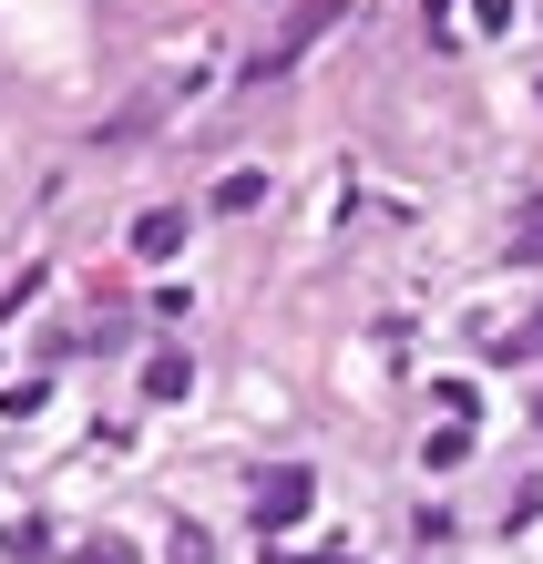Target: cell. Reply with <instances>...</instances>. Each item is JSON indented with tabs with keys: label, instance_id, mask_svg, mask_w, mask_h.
Listing matches in <instances>:
<instances>
[{
	"label": "cell",
	"instance_id": "cell-6",
	"mask_svg": "<svg viewBox=\"0 0 543 564\" xmlns=\"http://www.w3.org/2000/svg\"><path fill=\"white\" fill-rule=\"evenodd\" d=\"M461 452H471V421H441V431H431V462H441V473H452Z\"/></svg>",
	"mask_w": 543,
	"mask_h": 564
},
{
	"label": "cell",
	"instance_id": "cell-5",
	"mask_svg": "<svg viewBox=\"0 0 543 564\" xmlns=\"http://www.w3.org/2000/svg\"><path fill=\"white\" fill-rule=\"evenodd\" d=\"M257 195H267V175H257V164H236V175H216V206H226V216H247Z\"/></svg>",
	"mask_w": 543,
	"mask_h": 564
},
{
	"label": "cell",
	"instance_id": "cell-2",
	"mask_svg": "<svg viewBox=\"0 0 543 564\" xmlns=\"http://www.w3.org/2000/svg\"><path fill=\"white\" fill-rule=\"evenodd\" d=\"M318 503V473H297V462H278V473H257V534H287L297 513Z\"/></svg>",
	"mask_w": 543,
	"mask_h": 564
},
{
	"label": "cell",
	"instance_id": "cell-7",
	"mask_svg": "<svg viewBox=\"0 0 543 564\" xmlns=\"http://www.w3.org/2000/svg\"><path fill=\"white\" fill-rule=\"evenodd\" d=\"M83 564H133V554H123V544H93V554H83Z\"/></svg>",
	"mask_w": 543,
	"mask_h": 564
},
{
	"label": "cell",
	"instance_id": "cell-10",
	"mask_svg": "<svg viewBox=\"0 0 543 564\" xmlns=\"http://www.w3.org/2000/svg\"><path fill=\"white\" fill-rule=\"evenodd\" d=\"M533 421H543V390H533Z\"/></svg>",
	"mask_w": 543,
	"mask_h": 564
},
{
	"label": "cell",
	"instance_id": "cell-8",
	"mask_svg": "<svg viewBox=\"0 0 543 564\" xmlns=\"http://www.w3.org/2000/svg\"><path fill=\"white\" fill-rule=\"evenodd\" d=\"M523 359H543V318H533V328H523Z\"/></svg>",
	"mask_w": 543,
	"mask_h": 564
},
{
	"label": "cell",
	"instance_id": "cell-1",
	"mask_svg": "<svg viewBox=\"0 0 543 564\" xmlns=\"http://www.w3.org/2000/svg\"><path fill=\"white\" fill-rule=\"evenodd\" d=\"M338 21H349V0H308V11H297V21L278 31V42L257 52V73H267V83H278V73H297V62H308V52L328 42V31H338Z\"/></svg>",
	"mask_w": 543,
	"mask_h": 564
},
{
	"label": "cell",
	"instance_id": "cell-9",
	"mask_svg": "<svg viewBox=\"0 0 543 564\" xmlns=\"http://www.w3.org/2000/svg\"><path fill=\"white\" fill-rule=\"evenodd\" d=\"M523 257H533V268H543V237H523Z\"/></svg>",
	"mask_w": 543,
	"mask_h": 564
},
{
	"label": "cell",
	"instance_id": "cell-4",
	"mask_svg": "<svg viewBox=\"0 0 543 564\" xmlns=\"http://www.w3.org/2000/svg\"><path fill=\"white\" fill-rule=\"evenodd\" d=\"M185 390H195L185 349H154V359H144V401H185Z\"/></svg>",
	"mask_w": 543,
	"mask_h": 564
},
{
	"label": "cell",
	"instance_id": "cell-3",
	"mask_svg": "<svg viewBox=\"0 0 543 564\" xmlns=\"http://www.w3.org/2000/svg\"><path fill=\"white\" fill-rule=\"evenodd\" d=\"M175 247H185V216H175V206L133 216V257H175Z\"/></svg>",
	"mask_w": 543,
	"mask_h": 564
}]
</instances>
